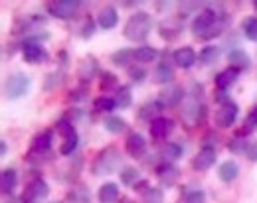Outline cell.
Returning <instances> with one entry per match:
<instances>
[{"instance_id": "1", "label": "cell", "mask_w": 257, "mask_h": 203, "mask_svg": "<svg viewBox=\"0 0 257 203\" xmlns=\"http://www.w3.org/2000/svg\"><path fill=\"white\" fill-rule=\"evenodd\" d=\"M225 24H227V16L224 10H216V8H204L198 12V16L192 22V34L200 40H214L218 36L224 34Z\"/></svg>"}, {"instance_id": "2", "label": "cell", "mask_w": 257, "mask_h": 203, "mask_svg": "<svg viewBox=\"0 0 257 203\" xmlns=\"http://www.w3.org/2000/svg\"><path fill=\"white\" fill-rule=\"evenodd\" d=\"M153 28H155L153 16L149 12L139 10V12H133L128 16V20L125 22V28H123V36L127 38L128 42L139 44V42H145L149 38V34L153 32Z\"/></svg>"}, {"instance_id": "3", "label": "cell", "mask_w": 257, "mask_h": 203, "mask_svg": "<svg viewBox=\"0 0 257 203\" xmlns=\"http://www.w3.org/2000/svg\"><path fill=\"white\" fill-rule=\"evenodd\" d=\"M50 34H38L34 38H26L22 44H20V50H22V58L26 64L30 66H36V64H44L50 60L48 52L42 48V42L48 40Z\"/></svg>"}, {"instance_id": "4", "label": "cell", "mask_w": 257, "mask_h": 203, "mask_svg": "<svg viewBox=\"0 0 257 203\" xmlns=\"http://www.w3.org/2000/svg\"><path fill=\"white\" fill-rule=\"evenodd\" d=\"M30 87H32V79L28 75H24V73H12L10 77H6L2 89H4V97L8 101H18V99H22V97L28 95Z\"/></svg>"}, {"instance_id": "5", "label": "cell", "mask_w": 257, "mask_h": 203, "mask_svg": "<svg viewBox=\"0 0 257 203\" xmlns=\"http://www.w3.org/2000/svg\"><path fill=\"white\" fill-rule=\"evenodd\" d=\"M119 166H121V154H119L117 146H107V148H103L97 154V158L93 160V164H91V170H93L95 176H101V174L115 172Z\"/></svg>"}, {"instance_id": "6", "label": "cell", "mask_w": 257, "mask_h": 203, "mask_svg": "<svg viewBox=\"0 0 257 203\" xmlns=\"http://www.w3.org/2000/svg\"><path fill=\"white\" fill-rule=\"evenodd\" d=\"M237 114H239V106L235 101H225L218 106L216 114H214V122L218 128H231L237 120Z\"/></svg>"}, {"instance_id": "7", "label": "cell", "mask_w": 257, "mask_h": 203, "mask_svg": "<svg viewBox=\"0 0 257 203\" xmlns=\"http://www.w3.org/2000/svg\"><path fill=\"white\" fill-rule=\"evenodd\" d=\"M81 4H83V2H79V0H56V2H50V4L46 6V10H48L54 18L69 20V18H73V16L79 12Z\"/></svg>"}, {"instance_id": "8", "label": "cell", "mask_w": 257, "mask_h": 203, "mask_svg": "<svg viewBox=\"0 0 257 203\" xmlns=\"http://www.w3.org/2000/svg\"><path fill=\"white\" fill-rule=\"evenodd\" d=\"M48 196H50V186H48L42 178H36V180H32V182L26 186L24 194L20 196V202L38 203V202H42V200H46Z\"/></svg>"}, {"instance_id": "9", "label": "cell", "mask_w": 257, "mask_h": 203, "mask_svg": "<svg viewBox=\"0 0 257 203\" xmlns=\"http://www.w3.org/2000/svg\"><path fill=\"white\" fill-rule=\"evenodd\" d=\"M182 99H184V87L182 85H168L157 97V101L162 108H174L182 102Z\"/></svg>"}, {"instance_id": "10", "label": "cell", "mask_w": 257, "mask_h": 203, "mask_svg": "<svg viewBox=\"0 0 257 203\" xmlns=\"http://www.w3.org/2000/svg\"><path fill=\"white\" fill-rule=\"evenodd\" d=\"M216 146H202L200 148V152L196 154L192 158V170L196 172H206V170H210L214 164H216Z\"/></svg>"}, {"instance_id": "11", "label": "cell", "mask_w": 257, "mask_h": 203, "mask_svg": "<svg viewBox=\"0 0 257 203\" xmlns=\"http://www.w3.org/2000/svg\"><path fill=\"white\" fill-rule=\"evenodd\" d=\"M52 152V130H44V132H38L32 138V148H30V160H34V156H40L44 160L46 154Z\"/></svg>"}, {"instance_id": "12", "label": "cell", "mask_w": 257, "mask_h": 203, "mask_svg": "<svg viewBox=\"0 0 257 203\" xmlns=\"http://www.w3.org/2000/svg\"><path fill=\"white\" fill-rule=\"evenodd\" d=\"M172 62L174 66L180 69H190L196 66L198 62V54L194 52L190 46H184V48H178L174 54H172Z\"/></svg>"}, {"instance_id": "13", "label": "cell", "mask_w": 257, "mask_h": 203, "mask_svg": "<svg viewBox=\"0 0 257 203\" xmlns=\"http://www.w3.org/2000/svg\"><path fill=\"white\" fill-rule=\"evenodd\" d=\"M157 178L161 180L162 186L172 188L180 178V170L176 168L172 162H162V164L157 166Z\"/></svg>"}, {"instance_id": "14", "label": "cell", "mask_w": 257, "mask_h": 203, "mask_svg": "<svg viewBox=\"0 0 257 203\" xmlns=\"http://www.w3.org/2000/svg\"><path fill=\"white\" fill-rule=\"evenodd\" d=\"M99 73V64H97L95 58H83L79 64H77V79L81 83H89L93 77Z\"/></svg>"}, {"instance_id": "15", "label": "cell", "mask_w": 257, "mask_h": 203, "mask_svg": "<svg viewBox=\"0 0 257 203\" xmlns=\"http://www.w3.org/2000/svg\"><path fill=\"white\" fill-rule=\"evenodd\" d=\"M125 150L131 158H143L147 152V140L143 138V134L133 132V134H128L127 142H125Z\"/></svg>"}, {"instance_id": "16", "label": "cell", "mask_w": 257, "mask_h": 203, "mask_svg": "<svg viewBox=\"0 0 257 203\" xmlns=\"http://www.w3.org/2000/svg\"><path fill=\"white\" fill-rule=\"evenodd\" d=\"M119 24V12L113 6H105L97 14V26L101 30H113Z\"/></svg>"}, {"instance_id": "17", "label": "cell", "mask_w": 257, "mask_h": 203, "mask_svg": "<svg viewBox=\"0 0 257 203\" xmlns=\"http://www.w3.org/2000/svg\"><path fill=\"white\" fill-rule=\"evenodd\" d=\"M172 128H174V122H172L170 118H166V116H157V118L151 122L149 132H151V136H153L155 140H162V138H166V136L172 132Z\"/></svg>"}, {"instance_id": "18", "label": "cell", "mask_w": 257, "mask_h": 203, "mask_svg": "<svg viewBox=\"0 0 257 203\" xmlns=\"http://www.w3.org/2000/svg\"><path fill=\"white\" fill-rule=\"evenodd\" d=\"M227 60H229V68L237 69V71H243V69L249 68V64H251V58H249V54L245 52V50H241V48H237V50H231L229 54H227Z\"/></svg>"}, {"instance_id": "19", "label": "cell", "mask_w": 257, "mask_h": 203, "mask_svg": "<svg viewBox=\"0 0 257 203\" xmlns=\"http://www.w3.org/2000/svg\"><path fill=\"white\" fill-rule=\"evenodd\" d=\"M237 77H239V71L233 68H227L224 71H220L218 75H216V79H214V83H216V87H218V91H225V89H229L235 81H237Z\"/></svg>"}, {"instance_id": "20", "label": "cell", "mask_w": 257, "mask_h": 203, "mask_svg": "<svg viewBox=\"0 0 257 203\" xmlns=\"http://www.w3.org/2000/svg\"><path fill=\"white\" fill-rule=\"evenodd\" d=\"M153 79H155V83H159V85H168V83H172V79H174V68L168 64V62H161L155 71H153Z\"/></svg>"}, {"instance_id": "21", "label": "cell", "mask_w": 257, "mask_h": 203, "mask_svg": "<svg viewBox=\"0 0 257 203\" xmlns=\"http://www.w3.org/2000/svg\"><path fill=\"white\" fill-rule=\"evenodd\" d=\"M99 203H115L119 200V186L113 182H105L97 192Z\"/></svg>"}, {"instance_id": "22", "label": "cell", "mask_w": 257, "mask_h": 203, "mask_svg": "<svg viewBox=\"0 0 257 203\" xmlns=\"http://www.w3.org/2000/svg\"><path fill=\"white\" fill-rule=\"evenodd\" d=\"M237 176H239V166H237V162L225 160V162L220 164V168H218V178H220L224 184H231Z\"/></svg>"}, {"instance_id": "23", "label": "cell", "mask_w": 257, "mask_h": 203, "mask_svg": "<svg viewBox=\"0 0 257 203\" xmlns=\"http://www.w3.org/2000/svg\"><path fill=\"white\" fill-rule=\"evenodd\" d=\"M0 184H2V192L4 194H12L18 186V172L14 168H4L0 176Z\"/></svg>"}, {"instance_id": "24", "label": "cell", "mask_w": 257, "mask_h": 203, "mask_svg": "<svg viewBox=\"0 0 257 203\" xmlns=\"http://www.w3.org/2000/svg\"><path fill=\"white\" fill-rule=\"evenodd\" d=\"M135 60V50H128V48H123V50H117L113 56H111V62L113 66L117 68H131V62Z\"/></svg>"}, {"instance_id": "25", "label": "cell", "mask_w": 257, "mask_h": 203, "mask_svg": "<svg viewBox=\"0 0 257 203\" xmlns=\"http://www.w3.org/2000/svg\"><path fill=\"white\" fill-rule=\"evenodd\" d=\"M103 126H105V130L107 132H111V134H121V132H125L127 130V120L125 118H121V116H107L105 120H103Z\"/></svg>"}, {"instance_id": "26", "label": "cell", "mask_w": 257, "mask_h": 203, "mask_svg": "<svg viewBox=\"0 0 257 203\" xmlns=\"http://www.w3.org/2000/svg\"><path fill=\"white\" fill-rule=\"evenodd\" d=\"M159 58V50L151 48V46H141L135 50V60L141 62V64H151V62H157Z\"/></svg>"}, {"instance_id": "27", "label": "cell", "mask_w": 257, "mask_h": 203, "mask_svg": "<svg viewBox=\"0 0 257 203\" xmlns=\"http://www.w3.org/2000/svg\"><path fill=\"white\" fill-rule=\"evenodd\" d=\"M220 48H216V46H206L202 52H200V56H198V62L202 64V66H212V64H216L218 60H220Z\"/></svg>"}, {"instance_id": "28", "label": "cell", "mask_w": 257, "mask_h": 203, "mask_svg": "<svg viewBox=\"0 0 257 203\" xmlns=\"http://www.w3.org/2000/svg\"><path fill=\"white\" fill-rule=\"evenodd\" d=\"M182 154H184V150H182V146L176 144V142H168V144L162 148V158H164V162H176V160L182 158Z\"/></svg>"}, {"instance_id": "29", "label": "cell", "mask_w": 257, "mask_h": 203, "mask_svg": "<svg viewBox=\"0 0 257 203\" xmlns=\"http://www.w3.org/2000/svg\"><path fill=\"white\" fill-rule=\"evenodd\" d=\"M115 102H117V108H128L133 104V93L127 85H121L117 91H115Z\"/></svg>"}, {"instance_id": "30", "label": "cell", "mask_w": 257, "mask_h": 203, "mask_svg": "<svg viewBox=\"0 0 257 203\" xmlns=\"http://www.w3.org/2000/svg\"><path fill=\"white\" fill-rule=\"evenodd\" d=\"M77 144H79V136H77V132L65 136L64 142H62V146H60V154H62V156H71V154L77 150Z\"/></svg>"}, {"instance_id": "31", "label": "cell", "mask_w": 257, "mask_h": 203, "mask_svg": "<svg viewBox=\"0 0 257 203\" xmlns=\"http://www.w3.org/2000/svg\"><path fill=\"white\" fill-rule=\"evenodd\" d=\"M249 140L247 138H241V136H233L229 142H227V148H229V152H233V154H245L247 152V148H249Z\"/></svg>"}, {"instance_id": "32", "label": "cell", "mask_w": 257, "mask_h": 203, "mask_svg": "<svg viewBox=\"0 0 257 203\" xmlns=\"http://www.w3.org/2000/svg\"><path fill=\"white\" fill-rule=\"evenodd\" d=\"M93 106H95L97 112H113L115 108H117V102L113 97H97L95 101H93Z\"/></svg>"}, {"instance_id": "33", "label": "cell", "mask_w": 257, "mask_h": 203, "mask_svg": "<svg viewBox=\"0 0 257 203\" xmlns=\"http://www.w3.org/2000/svg\"><path fill=\"white\" fill-rule=\"evenodd\" d=\"M162 106L159 104V101L155 102H149V104H145L141 110H139V118H143V120H149V122H153L155 118H157V110H161Z\"/></svg>"}, {"instance_id": "34", "label": "cell", "mask_w": 257, "mask_h": 203, "mask_svg": "<svg viewBox=\"0 0 257 203\" xmlns=\"http://www.w3.org/2000/svg\"><path fill=\"white\" fill-rule=\"evenodd\" d=\"M67 200L69 203H89V192H87V188L77 186V188H73V192L67 194Z\"/></svg>"}, {"instance_id": "35", "label": "cell", "mask_w": 257, "mask_h": 203, "mask_svg": "<svg viewBox=\"0 0 257 203\" xmlns=\"http://www.w3.org/2000/svg\"><path fill=\"white\" fill-rule=\"evenodd\" d=\"M241 28H243V34L247 40L257 42V16H249L241 22Z\"/></svg>"}, {"instance_id": "36", "label": "cell", "mask_w": 257, "mask_h": 203, "mask_svg": "<svg viewBox=\"0 0 257 203\" xmlns=\"http://www.w3.org/2000/svg\"><path fill=\"white\" fill-rule=\"evenodd\" d=\"M121 182L128 186V188H135V184L139 182V170L137 168H131V166H125V168L121 170Z\"/></svg>"}, {"instance_id": "37", "label": "cell", "mask_w": 257, "mask_h": 203, "mask_svg": "<svg viewBox=\"0 0 257 203\" xmlns=\"http://www.w3.org/2000/svg\"><path fill=\"white\" fill-rule=\"evenodd\" d=\"M109 89H119V83H117V77L111 73V71H105L101 73V91H109Z\"/></svg>"}, {"instance_id": "38", "label": "cell", "mask_w": 257, "mask_h": 203, "mask_svg": "<svg viewBox=\"0 0 257 203\" xmlns=\"http://www.w3.org/2000/svg\"><path fill=\"white\" fill-rule=\"evenodd\" d=\"M143 202L145 203H164V194L159 188H149L143 194Z\"/></svg>"}, {"instance_id": "39", "label": "cell", "mask_w": 257, "mask_h": 203, "mask_svg": "<svg viewBox=\"0 0 257 203\" xmlns=\"http://www.w3.org/2000/svg\"><path fill=\"white\" fill-rule=\"evenodd\" d=\"M128 77H131V81H135V83H143V81L147 79V71L143 68L131 66V68H128Z\"/></svg>"}, {"instance_id": "40", "label": "cell", "mask_w": 257, "mask_h": 203, "mask_svg": "<svg viewBox=\"0 0 257 203\" xmlns=\"http://www.w3.org/2000/svg\"><path fill=\"white\" fill-rule=\"evenodd\" d=\"M62 81H64V75L62 73H50L48 79H46V91H52L54 87L62 85Z\"/></svg>"}, {"instance_id": "41", "label": "cell", "mask_w": 257, "mask_h": 203, "mask_svg": "<svg viewBox=\"0 0 257 203\" xmlns=\"http://www.w3.org/2000/svg\"><path fill=\"white\" fill-rule=\"evenodd\" d=\"M186 203H206V194L202 190H194L186 196Z\"/></svg>"}, {"instance_id": "42", "label": "cell", "mask_w": 257, "mask_h": 203, "mask_svg": "<svg viewBox=\"0 0 257 203\" xmlns=\"http://www.w3.org/2000/svg\"><path fill=\"white\" fill-rule=\"evenodd\" d=\"M93 34H95V22L91 18H87L85 24H83V30H81V38L83 40H89Z\"/></svg>"}, {"instance_id": "43", "label": "cell", "mask_w": 257, "mask_h": 203, "mask_svg": "<svg viewBox=\"0 0 257 203\" xmlns=\"http://www.w3.org/2000/svg\"><path fill=\"white\" fill-rule=\"evenodd\" d=\"M245 126H247L249 130H257V104L249 110V114H247V118H245Z\"/></svg>"}, {"instance_id": "44", "label": "cell", "mask_w": 257, "mask_h": 203, "mask_svg": "<svg viewBox=\"0 0 257 203\" xmlns=\"http://www.w3.org/2000/svg\"><path fill=\"white\" fill-rule=\"evenodd\" d=\"M245 156H247L251 162H257V142H251V144H249V148H247Z\"/></svg>"}, {"instance_id": "45", "label": "cell", "mask_w": 257, "mask_h": 203, "mask_svg": "<svg viewBox=\"0 0 257 203\" xmlns=\"http://www.w3.org/2000/svg\"><path fill=\"white\" fill-rule=\"evenodd\" d=\"M6 154H8V144H6V140H2V142H0V156L4 158Z\"/></svg>"}, {"instance_id": "46", "label": "cell", "mask_w": 257, "mask_h": 203, "mask_svg": "<svg viewBox=\"0 0 257 203\" xmlns=\"http://www.w3.org/2000/svg\"><path fill=\"white\" fill-rule=\"evenodd\" d=\"M52 203H60V202H52Z\"/></svg>"}]
</instances>
